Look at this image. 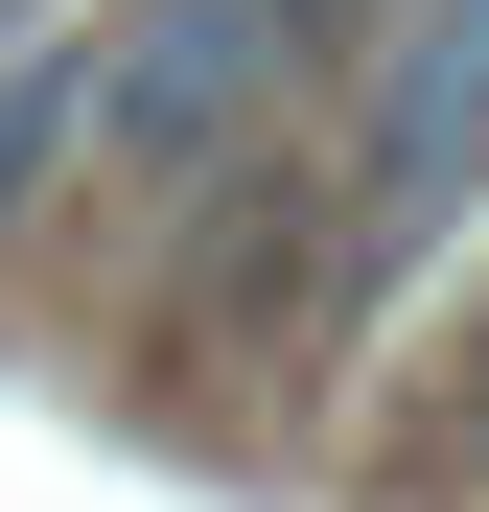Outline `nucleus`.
<instances>
[{"label":"nucleus","mask_w":489,"mask_h":512,"mask_svg":"<svg viewBox=\"0 0 489 512\" xmlns=\"http://www.w3.org/2000/svg\"><path fill=\"white\" fill-rule=\"evenodd\" d=\"M466 210H489V0H396L373 117H350V303L420 280Z\"/></svg>","instance_id":"nucleus-1"},{"label":"nucleus","mask_w":489,"mask_h":512,"mask_svg":"<svg viewBox=\"0 0 489 512\" xmlns=\"http://www.w3.org/2000/svg\"><path fill=\"white\" fill-rule=\"evenodd\" d=\"M70 163H94V47H24L0 70V233L70 210Z\"/></svg>","instance_id":"nucleus-3"},{"label":"nucleus","mask_w":489,"mask_h":512,"mask_svg":"<svg viewBox=\"0 0 489 512\" xmlns=\"http://www.w3.org/2000/svg\"><path fill=\"white\" fill-rule=\"evenodd\" d=\"M257 94H280V47L233 24V0L94 24V163H210V140H257Z\"/></svg>","instance_id":"nucleus-2"}]
</instances>
